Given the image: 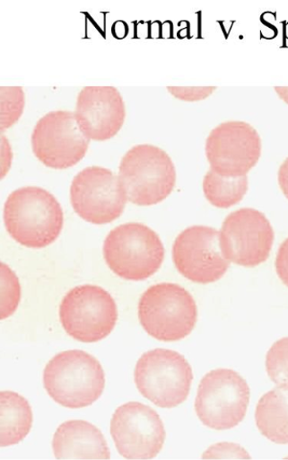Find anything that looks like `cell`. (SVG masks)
Returning <instances> with one entry per match:
<instances>
[{
  "instance_id": "cell-1",
  "label": "cell",
  "mask_w": 288,
  "mask_h": 460,
  "mask_svg": "<svg viewBox=\"0 0 288 460\" xmlns=\"http://www.w3.org/2000/svg\"><path fill=\"white\" fill-rule=\"evenodd\" d=\"M6 230L30 248H44L58 239L64 226L61 205L48 190L24 187L13 191L4 205Z\"/></svg>"
},
{
  "instance_id": "cell-2",
  "label": "cell",
  "mask_w": 288,
  "mask_h": 460,
  "mask_svg": "<svg viewBox=\"0 0 288 460\" xmlns=\"http://www.w3.org/2000/svg\"><path fill=\"white\" fill-rule=\"evenodd\" d=\"M44 385L59 405L81 409L92 405L102 395L105 374L100 361L80 350L55 356L44 371Z\"/></svg>"
},
{
  "instance_id": "cell-3",
  "label": "cell",
  "mask_w": 288,
  "mask_h": 460,
  "mask_svg": "<svg viewBox=\"0 0 288 460\" xmlns=\"http://www.w3.org/2000/svg\"><path fill=\"white\" fill-rule=\"evenodd\" d=\"M118 179L128 201L153 206L173 191L175 166L166 151L154 146H136L122 158Z\"/></svg>"
},
{
  "instance_id": "cell-4",
  "label": "cell",
  "mask_w": 288,
  "mask_h": 460,
  "mask_svg": "<svg viewBox=\"0 0 288 460\" xmlns=\"http://www.w3.org/2000/svg\"><path fill=\"white\" fill-rule=\"evenodd\" d=\"M103 252L109 270L130 281L154 275L164 258L159 235L141 223H127L109 232Z\"/></svg>"
},
{
  "instance_id": "cell-5",
  "label": "cell",
  "mask_w": 288,
  "mask_h": 460,
  "mask_svg": "<svg viewBox=\"0 0 288 460\" xmlns=\"http://www.w3.org/2000/svg\"><path fill=\"white\" fill-rule=\"evenodd\" d=\"M139 318L151 337L161 341H180L196 326V304L182 287L159 284L149 288L142 296Z\"/></svg>"
},
{
  "instance_id": "cell-6",
  "label": "cell",
  "mask_w": 288,
  "mask_h": 460,
  "mask_svg": "<svg viewBox=\"0 0 288 460\" xmlns=\"http://www.w3.org/2000/svg\"><path fill=\"white\" fill-rule=\"evenodd\" d=\"M192 379L186 358L167 349L144 354L135 369V383L141 394L162 409L181 405L189 394Z\"/></svg>"
},
{
  "instance_id": "cell-7",
  "label": "cell",
  "mask_w": 288,
  "mask_h": 460,
  "mask_svg": "<svg viewBox=\"0 0 288 460\" xmlns=\"http://www.w3.org/2000/svg\"><path fill=\"white\" fill-rule=\"evenodd\" d=\"M60 320L65 331L74 340L86 343L100 341L116 326L117 304L100 287L79 286L64 297Z\"/></svg>"
},
{
  "instance_id": "cell-8",
  "label": "cell",
  "mask_w": 288,
  "mask_h": 460,
  "mask_svg": "<svg viewBox=\"0 0 288 460\" xmlns=\"http://www.w3.org/2000/svg\"><path fill=\"white\" fill-rule=\"evenodd\" d=\"M249 400V386L237 372L216 369L200 383L196 411L205 426L229 429L243 420Z\"/></svg>"
},
{
  "instance_id": "cell-9",
  "label": "cell",
  "mask_w": 288,
  "mask_h": 460,
  "mask_svg": "<svg viewBox=\"0 0 288 460\" xmlns=\"http://www.w3.org/2000/svg\"><path fill=\"white\" fill-rule=\"evenodd\" d=\"M91 139L78 127L74 113L54 111L40 119L31 143L35 156L53 170H66L86 155Z\"/></svg>"
},
{
  "instance_id": "cell-10",
  "label": "cell",
  "mask_w": 288,
  "mask_h": 460,
  "mask_svg": "<svg viewBox=\"0 0 288 460\" xmlns=\"http://www.w3.org/2000/svg\"><path fill=\"white\" fill-rule=\"evenodd\" d=\"M128 199L118 176L100 166H91L79 172L71 187L74 212L92 225H108L118 218Z\"/></svg>"
},
{
  "instance_id": "cell-11",
  "label": "cell",
  "mask_w": 288,
  "mask_h": 460,
  "mask_svg": "<svg viewBox=\"0 0 288 460\" xmlns=\"http://www.w3.org/2000/svg\"><path fill=\"white\" fill-rule=\"evenodd\" d=\"M273 241L274 232L266 216L250 208L229 215L219 232L223 256L247 268L268 259Z\"/></svg>"
},
{
  "instance_id": "cell-12",
  "label": "cell",
  "mask_w": 288,
  "mask_h": 460,
  "mask_svg": "<svg viewBox=\"0 0 288 460\" xmlns=\"http://www.w3.org/2000/svg\"><path fill=\"white\" fill-rule=\"evenodd\" d=\"M111 435L118 453L127 459L154 458L166 440L159 414L139 402L125 403L116 411Z\"/></svg>"
},
{
  "instance_id": "cell-13",
  "label": "cell",
  "mask_w": 288,
  "mask_h": 460,
  "mask_svg": "<svg viewBox=\"0 0 288 460\" xmlns=\"http://www.w3.org/2000/svg\"><path fill=\"white\" fill-rule=\"evenodd\" d=\"M262 142L249 123L229 121L218 125L205 143L211 170L226 177L246 176L257 164Z\"/></svg>"
},
{
  "instance_id": "cell-14",
  "label": "cell",
  "mask_w": 288,
  "mask_h": 460,
  "mask_svg": "<svg viewBox=\"0 0 288 460\" xmlns=\"http://www.w3.org/2000/svg\"><path fill=\"white\" fill-rule=\"evenodd\" d=\"M172 257L178 271L198 284L218 281L230 267L223 254L219 232L207 226H192L178 235Z\"/></svg>"
},
{
  "instance_id": "cell-15",
  "label": "cell",
  "mask_w": 288,
  "mask_h": 460,
  "mask_svg": "<svg viewBox=\"0 0 288 460\" xmlns=\"http://www.w3.org/2000/svg\"><path fill=\"white\" fill-rule=\"evenodd\" d=\"M78 127L93 141L115 137L125 123L127 109L115 87H86L77 97L74 111Z\"/></svg>"
},
{
  "instance_id": "cell-16",
  "label": "cell",
  "mask_w": 288,
  "mask_h": 460,
  "mask_svg": "<svg viewBox=\"0 0 288 460\" xmlns=\"http://www.w3.org/2000/svg\"><path fill=\"white\" fill-rule=\"evenodd\" d=\"M58 459H109V450L101 431L83 420L63 423L52 442Z\"/></svg>"
},
{
  "instance_id": "cell-17",
  "label": "cell",
  "mask_w": 288,
  "mask_h": 460,
  "mask_svg": "<svg viewBox=\"0 0 288 460\" xmlns=\"http://www.w3.org/2000/svg\"><path fill=\"white\" fill-rule=\"evenodd\" d=\"M256 422L266 438L278 444H288L287 388L277 386L259 400Z\"/></svg>"
},
{
  "instance_id": "cell-18",
  "label": "cell",
  "mask_w": 288,
  "mask_h": 460,
  "mask_svg": "<svg viewBox=\"0 0 288 460\" xmlns=\"http://www.w3.org/2000/svg\"><path fill=\"white\" fill-rule=\"evenodd\" d=\"M33 422L30 402L16 393L0 394V445L7 447L29 435Z\"/></svg>"
},
{
  "instance_id": "cell-19",
  "label": "cell",
  "mask_w": 288,
  "mask_h": 460,
  "mask_svg": "<svg viewBox=\"0 0 288 460\" xmlns=\"http://www.w3.org/2000/svg\"><path fill=\"white\" fill-rule=\"evenodd\" d=\"M205 199L214 207L226 208L240 203L249 190V178L226 177L213 170L205 174L203 182Z\"/></svg>"
},
{
  "instance_id": "cell-20",
  "label": "cell",
  "mask_w": 288,
  "mask_h": 460,
  "mask_svg": "<svg viewBox=\"0 0 288 460\" xmlns=\"http://www.w3.org/2000/svg\"><path fill=\"white\" fill-rule=\"evenodd\" d=\"M266 369L271 381L288 389V339L277 341L266 357Z\"/></svg>"
},
{
  "instance_id": "cell-21",
  "label": "cell",
  "mask_w": 288,
  "mask_h": 460,
  "mask_svg": "<svg viewBox=\"0 0 288 460\" xmlns=\"http://www.w3.org/2000/svg\"><path fill=\"white\" fill-rule=\"evenodd\" d=\"M21 299L19 279L6 264L2 263V319L12 315L18 308Z\"/></svg>"
},
{
  "instance_id": "cell-22",
  "label": "cell",
  "mask_w": 288,
  "mask_h": 460,
  "mask_svg": "<svg viewBox=\"0 0 288 460\" xmlns=\"http://www.w3.org/2000/svg\"><path fill=\"white\" fill-rule=\"evenodd\" d=\"M24 93L22 88L2 87V130L12 127L22 116Z\"/></svg>"
},
{
  "instance_id": "cell-23",
  "label": "cell",
  "mask_w": 288,
  "mask_h": 460,
  "mask_svg": "<svg viewBox=\"0 0 288 460\" xmlns=\"http://www.w3.org/2000/svg\"><path fill=\"white\" fill-rule=\"evenodd\" d=\"M205 459H249L250 456L240 447L232 443H219L205 452Z\"/></svg>"
},
{
  "instance_id": "cell-24",
  "label": "cell",
  "mask_w": 288,
  "mask_h": 460,
  "mask_svg": "<svg viewBox=\"0 0 288 460\" xmlns=\"http://www.w3.org/2000/svg\"><path fill=\"white\" fill-rule=\"evenodd\" d=\"M170 93L178 100L184 102H200L207 99L215 90V87H169Z\"/></svg>"
},
{
  "instance_id": "cell-25",
  "label": "cell",
  "mask_w": 288,
  "mask_h": 460,
  "mask_svg": "<svg viewBox=\"0 0 288 460\" xmlns=\"http://www.w3.org/2000/svg\"><path fill=\"white\" fill-rule=\"evenodd\" d=\"M276 269L281 280L288 287V239L279 249Z\"/></svg>"
},
{
  "instance_id": "cell-26",
  "label": "cell",
  "mask_w": 288,
  "mask_h": 460,
  "mask_svg": "<svg viewBox=\"0 0 288 460\" xmlns=\"http://www.w3.org/2000/svg\"><path fill=\"white\" fill-rule=\"evenodd\" d=\"M279 183L283 192L288 199V159L280 167Z\"/></svg>"
}]
</instances>
